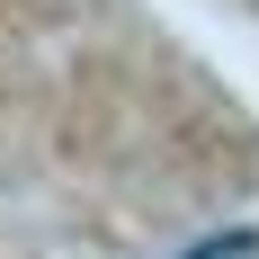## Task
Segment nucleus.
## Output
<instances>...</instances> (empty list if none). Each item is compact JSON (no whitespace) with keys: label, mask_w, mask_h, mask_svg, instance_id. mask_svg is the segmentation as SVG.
Here are the masks:
<instances>
[{"label":"nucleus","mask_w":259,"mask_h":259,"mask_svg":"<svg viewBox=\"0 0 259 259\" xmlns=\"http://www.w3.org/2000/svg\"><path fill=\"white\" fill-rule=\"evenodd\" d=\"M188 259H259V233H206Z\"/></svg>","instance_id":"1"}]
</instances>
